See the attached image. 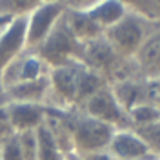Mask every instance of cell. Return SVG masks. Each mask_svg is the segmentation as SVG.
Listing matches in <instances>:
<instances>
[{"mask_svg":"<svg viewBox=\"0 0 160 160\" xmlns=\"http://www.w3.org/2000/svg\"><path fill=\"white\" fill-rule=\"evenodd\" d=\"M53 113H57V117L66 126V129L69 133L71 144H73V149L80 157L108 151L111 137L115 133L113 128L95 120L89 115H86L80 108H71V109L66 111H53Z\"/></svg>","mask_w":160,"mask_h":160,"instance_id":"obj_1","label":"cell"},{"mask_svg":"<svg viewBox=\"0 0 160 160\" xmlns=\"http://www.w3.org/2000/svg\"><path fill=\"white\" fill-rule=\"evenodd\" d=\"M155 26L157 24H151L149 20H146L138 13H135L128 8V13L117 24H113L111 28L104 31V37L118 57L133 58L138 53L144 40L155 29Z\"/></svg>","mask_w":160,"mask_h":160,"instance_id":"obj_2","label":"cell"},{"mask_svg":"<svg viewBox=\"0 0 160 160\" xmlns=\"http://www.w3.org/2000/svg\"><path fill=\"white\" fill-rule=\"evenodd\" d=\"M33 51H37V55L49 66V69H53L69 62H80L82 42L73 35L66 18L62 17L49 37Z\"/></svg>","mask_w":160,"mask_h":160,"instance_id":"obj_3","label":"cell"},{"mask_svg":"<svg viewBox=\"0 0 160 160\" xmlns=\"http://www.w3.org/2000/svg\"><path fill=\"white\" fill-rule=\"evenodd\" d=\"M80 109L84 111L86 115L93 117L95 120H98L102 124L109 126L113 129H133L131 126V120L128 111L122 108L115 93L109 86H104L102 89H98L93 97L86 100Z\"/></svg>","mask_w":160,"mask_h":160,"instance_id":"obj_4","label":"cell"},{"mask_svg":"<svg viewBox=\"0 0 160 160\" xmlns=\"http://www.w3.org/2000/svg\"><path fill=\"white\" fill-rule=\"evenodd\" d=\"M66 9H68L66 2H38V6L26 18L28 49H37L49 37V33L55 29L58 20L64 17Z\"/></svg>","mask_w":160,"mask_h":160,"instance_id":"obj_5","label":"cell"},{"mask_svg":"<svg viewBox=\"0 0 160 160\" xmlns=\"http://www.w3.org/2000/svg\"><path fill=\"white\" fill-rule=\"evenodd\" d=\"M48 75H49V66L37 55V51L26 49L2 69L0 88H2V93H4L6 89H9L13 86L31 82V80H38L42 77H48Z\"/></svg>","mask_w":160,"mask_h":160,"instance_id":"obj_6","label":"cell"},{"mask_svg":"<svg viewBox=\"0 0 160 160\" xmlns=\"http://www.w3.org/2000/svg\"><path fill=\"white\" fill-rule=\"evenodd\" d=\"M108 153L115 160H160L135 129H117L111 137Z\"/></svg>","mask_w":160,"mask_h":160,"instance_id":"obj_7","label":"cell"},{"mask_svg":"<svg viewBox=\"0 0 160 160\" xmlns=\"http://www.w3.org/2000/svg\"><path fill=\"white\" fill-rule=\"evenodd\" d=\"M8 118L13 133L37 131L46 124L48 108L42 104H26V102H6Z\"/></svg>","mask_w":160,"mask_h":160,"instance_id":"obj_8","label":"cell"},{"mask_svg":"<svg viewBox=\"0 0 160 160\" xmlns=\"http://www.w3.org/2000/svg\"><path fill=\"white\" fill-rule=\"evenodd\" d=\"M69 4L73 8L86 11L102 31L117 24L128 13V2H118V0H91V2H69Z\"/></svg>","mask_w":160,"mask_h":160,"instance_id":"obj_9","label":"cell"},{"mask_svg":"<svg viewBox=\"0 0 160 160\" xmlns=\"http://www.w3.org/2000/svg\"><path fill=\"white\" fill-rule=\"evenodd\" d=\"M117 53L113 51L109 46V42L106 40V37H97L93 40H88L82 44V51H80V62L88 68V69L98 73L104 78V75L108 73L111 68V64L117 60Z\"/></svg>","mask_w":160,"mask_h":160,"instance_id":"obj_10","label":"cell"},{"mask_svg":"<svg viewBox=\"0 0 160 160\" xmlns=\"http://www.w3.org/2000/svg\"><path fill=\"white\" fill-rule=\"evenodd\" d=\"M26 18H13L9 22V26L4 29V33L0 35V73L11 60H15L20 53L28 49Z\"/></svg>","mask_w":160,"mask_h":160,"instance_id":"obj_11","label":"cell"},{"mask_svg":"<svg viewBox=\"0 0 160 160\" xmlns=\"http://www.w3.org/2000/svg\"><path fill=\"white\" fill-rule=\"evenodd\" d=\"M133 58L146 80L160 78V24L155 26Z\"/></svg>","mask_w":160,"mask_h":160,"instance_id":"obj_12","label":"cell"},{"mask_svg":"<svg viewBox=\"0 0 160 160\" xmlns=\"http://www.w3.org/2000/svg\"><path fill=\"white\" fill-rule=\"evenodd\" d=\"M51 93V84H49V75L42 77L38 80H31L24 82L18 86H13L9 89L2 93V97L6 102H26V104H42L46 106L48 98Z\"/></svg>","mask_w":160,"mask_h":160,"instance_id":"obj_13","label":"cell"},{"mask_svg":"<svg viewBox=\"0 0 160 160\" xmlns=\"http://www.w3.org/2000/svg\"><path fill=\"white\" fill-rule=\"evenodd\" d=\"M128 115H129L131 126L135 129V128L148 126L151 122L160 120V108L157 106V102H144V104H138L133 109H129Z\"/></svg>","mask_w":160,"mask_h":160,"instance_id":"obj_14","label":"cell"},{"mask_svg":"<svg viewBox=\"0 0 160 160\" xmlns=\"http://www.w3.org/2000/svg\"><path fill=\"white\" fill-rule=\"evenodd\" d=\"M37 6L38 2H29V0H0V15L9 18H26Z\"/></svg>","mask_w":160,"mask_h":160,"instance_id":"obj_15","label":"cell"},{"mask_svg":"<svg viewBox=\"0 0 160 160\" xmlns=\"http://www.w3.org/2000/svg\"><path fill=\"white\" fill-rule=\"evenodd\" d=\"M128 8L140 17L149 20L151 24H160V0H140V2H128Z\"/></svg>","mask_w":160,"mask_h":160,"instance_id":"obj_16","label":"cell"},{"mask_svg":"<svg viewBox=\"0 0 160 160\" xmlns=\"http://www.w3.org/2000/svg\"><path fill=\"white\" fill-rule=\"evenodd\" d=\"M135 131L140 135V138L149 146V149L160 158V120L151 122L148 126L135 128Z\"/></svg>","mask_w":160,"mask_h":160,"instance_id":"obj_17","label":"cell"},{"mask_svg":"<svg viewBox=\"0 0 160 160\" xmlns=\"http://www.w3.org/2000/svg\"><path fill=\"white\" fill-rule=\"evenodd\" d=\"M0 160H24L18 133H11L0 142Z\"/></svg>","mask_w":160,"mask_h":160,"instance_id":"obj_18","label":"cell"},{"mask_svg":"<svg viewBox=\"0 0 160 160\" xmlns=\"http://www.w3.org/2000/svg\"><path fill=\"white\" fill-rule=\"evenodd\" d=\"M24 160H38V135L37 131H24L18 133Z\"/></svg>","mask_w":160,"mask_h":160,"instance_id":"obj_19","label":"cell"},{"mask_svg":"<svg viewBox=\"0 0 160 160\" xmlns=\"http://www.w3.org/2000/svg\"><path fill=\"white\" fill-rule=\"evenodd\" d=\"M13 129L9 126V118H8V109H6V100L4 97H0V142L6 138L8 135H11Z\"/></svg>","mask_w":160,"mask_h":160,"instance_id":"obj_20","label":"cell"},{"mask_svg":"<svg viewBox=\"0 0 160 160\" xmlns=\"http://www.w3.org/2000/svg\"><path fill=\"white\" fill-rule=\"evenodd\" d=\"M11 20H13V18H9V17H4V15H0V35L4 33V29H6L8 26H9Z\"/></svg>","mask_w":160,"mask_h":160,"instance_id":"obj_21","label":"cell"},{"mask_svg":"<svg viewBox=\"0 0 160 160\" xmlns=\"http://www.w3.org/2000/svg\"><path fill=\"white\" fill-rule=\"evenodd\" d=\"M157 106H158V108H160V98H158V100H157Z\"/></svg>","mask_w":160,"mask_h":160,"instance_id":"obj_22","label":"cell"}]
</instances>
